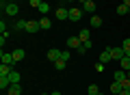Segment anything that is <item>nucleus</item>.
<instances>
[{
    "label": "nucleus",
    "instance_id": "obj_1",
    "mask_svg": "<svg viewBox=\"0 0 130 95\" xmlns=\"http://www.w3.org/2000/svg\"><path fill=\"white\" fill-rule=\"evenodd\" d=\"M5 13L9 15V17H15V15L20 13V7H18V2H5Z\"/></svg>",
    "mask_w": 130,
    "mask_h": 95
},
{
    "label": "nucleus",
    "instance_id": "obj_2",
    "mask_svg": "<svg viewBox=\"0 0 130 95\" xmlns=\"http://www.w3.org/2000/svg\"><path fill=\"white\" fill-rule=\"evenodd\" d=\"M83 13L85 11L80 9V7H72L70 9V22H80V20H83Z\"/></svg>",
    "mask_w": 130,
    "mask_h": 95
},
{
    "label": "nucleus",
    "instance_id": "obj_3",
    "mask_svg": "<svg viewBox=\"0 0 130 95\" xmlns=\"http://www.w3.org/2000/svg\"><path fill=\"white\" fill-rule=\"evenodd\" d=\"M46 56H48V61L50 63H56V61L63 56V50H56V48H50V50L46 52Z\"/></svg>",
    "mask_w": 130,
    "mask_h": 95
},
{
    "label": "nucleus",
    "instance_id": "obj_4",
    "mask_svg": "<svg viewBox=\"0 0 130 95\" xmlns=\"http://www.w3.org/2000/svg\"><path fill=\"white\" fill-rule=\"evenodd\" d=\"M0 59H2V63H5V65H11V67L15 65V59H13L11 52H5V50H2V52H0Z\"/></svg>",
    "mask_w": 130,
    "mask_h": 95
},
{
    "label": "nucleus",
    "instance_id": "obj_5",
    "mask_svg": "<svg viewBox=\"0 0 130 95\" xmlns=\"http://www.w3.org/2000/svg\"><path fill=\"white\" fill-rule=\"evenodd\" d=\"M124 56H126V54H124V48H111V59H113V61L119 63Z\"/></svg>",
    "mask_w": 130,
    "mask_h": 95
},
{
    "label": "nucleus",
    "instance_id": "obj_6",
    "mask_svg": "<svg viewBox=\"0 0 130 95\" xmlns=\"http://www.w3.org/2000/svg\"><path fill=\"white\" fill-rule=\"evenodd\" d=\"M56 20H70V9H65V7H56Z\"/></svg>",
    "mask_w": 130,
    "mask_h": 95
},
{
    "label": "nucleus",
    "instance_id": "obj_7",
    "mask_svg": "<svg viewBox=\"0 0 130 95\" xmlns=\"http://www.w3.org/2000/svg\"><path fill=\"white\" fill-rule=\"evenodd\" d=\"M7 95H22V84H20V82H13V84L7 89Z\"/></svg>",
    "mask_w": 130,
    "mask_h": 95
},
{
    "label": "nucleus",
    "instance_id": "obj_8",
    "mask_svg": "<svg viewBox=\"0 0 130 95\" xmlns=\"http://www.w3.org/2000/svg\"><path fill=\"white\" fill-rule=\"evenodd\" d=\"M80 9L85 11V13H95V2H93V0H87V2H83V7H80Z\"/></svg>",
    "mask_w": 130,
    "mask_h": 95
},
{
    "label": "nucleus",
    "instance_id": "obj_9",
    "mask_svg": "<svg viewBox=\"0 0 130 95\" xmlns=\"http://www.w3.org/2000/svg\"><path fill=\"white\" fill-rule=\"evenodd\" d=\"M80 45H83V41H80L78 35H74V37H70V39H67V48H76V50H78Z\"/></svg>",
    "mask_w": 130,
    "mask_h": 95
},
{
    "label": "nucleus",
    "instance_id": "obj_10",
    "mask_svg": "<svg viewBox=\"0 0 130 95\" xmlns=\"http://www.w3.org/2000/svg\"><path fill=\"white\" fill-rule=\"evenodd\" d=\"M39 20H28V24H26V32H37L39 30Z\"/></svg>",
    "mask_w": 130,
    "mask_h": 95
},
{
    "label": "nucleus",
    "instance_id": "obj_11",
    "mask_svg": "<svg viewBox=\"0 0 130 95\" xmlns=\"http://www.w3.org/2000/svg\"><path fill=\"white\" fill-rule=\"evenodd\" d=\"M11 84H13V82H11L9 76H0V91H7Z\"/></svg>",
    "mask_w": 130,
    "mask_h": 95
},
{
    "label": "nucleus",
    "instance_id": "obj_12",
    "mask_svg": "<svg viewBox=\"0 0 130 95\" xmlns=\"http://www.w3.org/2000/svg\"><path fill=\"white\" fill-rule=\"evenodd\" d=\"M78 37H80V41L85 43V41H89V39H91V30H89V28H83V30L78 32Z\"/></svg>",
    "mask_w": 130,
    "mask_h": 95
},
{
    "label": "nucleus",
    "instance_id": "obj_13",
    "mask_svg": "<svg viewBox=\"0 0 130 95\" xmlns=\"http://www.w3.org/2000/svg\"><path fill=\"white\" fill-rule=\"evenodd\" d=\"M121 89H124V86H121V82H117V80H115V82H111V89H108V91H111L113 95H119V91H121Z\"/></svg>",
    "mask_w": 130,
    "mask_h": 95
},
{
    "label": "nucleus",
    "instance_id": "obj_14",
    "mask_svg": "<svg viewBox=\"0 0 130 95\" xmlns=\"http://www.w3.org/2000/svg\"><path fill=\"white\" fill-rule=\"evenodd\" d=\"M108 61H113V59H111V48H108V50H104L102 54H100V63H104V65H106Z\"/></svg>",
    "mask_w": 130,
    "mask_h": 95
},
{
    "label": "nucleus",
    "instance_id": "obj_15",
    "mask_svg": "<svg viewBox=\"0 0 130 95\" xmlns=\"http://www.w3.org/2000/svg\"><path fill=\"white\" fill-rule=\"evenodd\" d=\"M11 54H13V59H15V63H18V61H22L24 56H26V52H24L22 48H18V50H13V52H11Z\"/></svg>",
    "mask_w": 130,
    "mask_h": 95
},
{
    "label": "nucleus",
    "instance_id": "obj_16",
    "mask_svg": "<svg viewBox=\"0 0 130 95\" xmlns=\"http://www.w3.org/2000/svg\"><path fill=\"white\" fill-rule=\"evenodd\" d=\"M39 26H41V30H48V28L52 26V20L50 17H41L39 20Z\"/></svg>",
    "mask_w": 130,
    "mask_h": 95
},
{
    "label": "nucleus",
    "instance_id": "obj_17",
    "mask_svg": "<svg viewBox=\"0 0 130 95\" xmlns=\"http://www.w3.org/2000/svg\"><path fill=\"white\" fill-rule=\"evenodd\" d=\"M119 69H124V71L130 69V56H124V59L119 61Z\"/></svg>",
    "mask_w": 130,
    "mask_h": 95
},
{
    "label": "nucleus",
    "instance_id": "obj_18",
    "mask_svg": "<svg viewBox=\"0 0 130 95\" xmlns=\"http://www.w3.org/2000/svg\"><path fill=\"white\" fill-rule=\"evenodd\" d=\"M102 26V17L100 15H91V28H100Z\"/></svg>",
    "mask_w": 130,
    "mask_h": 95
},
{
    "label": "nucleus",
    "instance_id": "obj_19",
    "mask_svg": "<svg viewBox=\"0 0 130 95\" xmlns=\"http://www.w3.org/2000/svg\"><path fill=\"white\" fill-rule=\"evenodd\" d=\"M11 71H13V67H11V65H5V63L0 65V76H9Z\"/></svg>",
    "mask_w": 130,
    "mask_h": 95
},
{
    "label": "nucleus",
    "instance_id": "obj_20",
    "mask_svg": "<svg viewBox=\"0 0 130 95\" xmlns=\"http://www.w3.org/2000/svg\"><path fill=\"white\" fill-rule=\"evenodd\" d=\"M54 67H56V71H63V69L67 67V61H65V59H59V61L54 63Z\"/></svg>",
    "mask_w": 130,
    "mask_h": 95
},
{
    "label": "nucleus",
    "instance_id": "obj_21",
    "mask_svg": "<svg viewBox=\"0 0 130 95\" xmlns=\"http://www.w3.org/2000/svg\"><path fill=\"white\" fill-rule=\"evenodd\" d=\"M26 24H28V20H18V22H15V28L26 32Z\"/></svg>",
    "mask_w": 130,
    "mask_h": 95
},
{
    "label": "nucleus",
    "instance_id": "obj_22",
    "mask_svg": "<svg viewBox=\"0 0 130 95\" xmlns=\"http://www.w3.org/2000/svg\"><path fill=\"white\" fill-rule=\"evenodd\" d=\"M126 78H128V76H126V71H124V69H117V71H115V80H117V82L126 80Z\"/></svg>",
    "mask_w": 130,
    "mask_h": 95
},
{
    "label": "nucleus",
    "instance_id": "obj_23",
    "mask_svg": "<svg viewBox=\"0 0 130 95\" xmlns=\"http://www.w3.org/2000/svg\"><path fill=\"white\" fill-rule=\"evenodd\" d=\"M121 48H124V54H126V56H130V37H128V39H124Z\"/></svg>",
    "mask_w": 130,
    "mask_h": 95
},
{
    "label": "nucleus",
    "instance_id": "obj_24",
    "mask_svg": "<svg viewBox=\"0 0 130 95\" xmlns=\"http://www.w3.org/2000/svg\"><path fill=\"white\" fill-rule=\"evenodd\" d=\"M100 93V89H98L95 84H89V89H87V95H98Z\"/></svg>",
    "mask_w": 130,
    "mask_h": 95
},
{
    "label": "nucleus",
    "instance_id": "obj_25",
    "mask_svg": "<svg viewBox=\"0 0 130 95\" xmlns=\"http://www.w3.org/2000/svg\"><path fill=\"white\" fill-rule=\"evenodd\" d=\"M117 13H119V15H128V7H126L124 2H121V5L117 7Z\"/></svg>",
    "mask_w": 130,
    "mask_h": 95
},
{
    "label": "nucleus",
    "instance_id": "obj_26",
    "mask_svg": "<svg viewBox=\"0 0 130 95\" xmlns=\"http://www.w3.org/2000/svg\"><path fill=\"white\" fill-rule=\"evenodd\" d=\"M9 78H11V82H20V73L15 71V69H13V71L9 73Z\"/></svg>",
    "mask_w": 130,
    "mask_h": 95
},
{
    "label": "nucleus",
    "instance_id": "obj_27",
    "mask_svg": "<svg viewBox=\"0 0 130 95\" xmlns=\"http://www.w3.org/2000/svg\"><path fill=\"white\" fill-rule=\"evenodd\" d=\"M28 5H30L32 9H39V7H41V0H28Z\"/></svg>",
    "mask_w": 130,
    "mask_h": 95
},
{
    "label": "nucleus",
    "instance_id": "obj_28",
    "mask_svg": "<svg viewBox=\"0 0 130 95\" xmlns=\"http://www.w3.org/2000/svg\"><path fill=\"white\" fill-rule=\"evenodd\" d=\"M39 11H41V13H48V11H50V7H48L46 2H41V7H39Z\"/></svg>",
    "mask_w": 130,
    "mask_h": 95
},
{
    "label": "nucleus",
    "instance_id": "obj_29",
    "mask_svg": "<svg viewBox=\"0 0 130 95\" xmlns=\"http://www.w3.org/2000/svg\"><path fill=\"white\" fill-rule=\"evenodd\" d=\"M121 86H124V89H128V91H130V78H126V80H121Z\"/></svg>",
    "mask_w": 130,
    "mask_h": 95
},
{
    "label": "nucleus",
    "instance_id": "obj_30",
    "mask_svg": "<svg viewBox=\"0 0 130 95\" xmlns=\"http://www.w3.org/2000/svg\"><path fill=\"white\" fill-rule=\"evenodd\" d=\"M95 71H104V63H100V61H98V65H95Z\"/></svg>",
    "mask_w": 130,
    "mask_h": 95
},
{
    "label": "nucleus",
    "instance_id": "obj_31",
    "mask_svg": "<svg viewBox=\"0 0 130 95\" xmlns=\"http://www.w3.org/2000/svg\"><path fill=\"white\" fill-rule=\"evenodd\" d=\"M119 95H130V91H128V89H121V91H119Z\"/></svg>",
    "mask_w": 130,
    "mask_h": 95
},
{
    "label": "nucleus",
    "instance_id": "obj_32",
    "mask_svg": "<svg viewBox=\"0 0 130 95\" xmlns=\"http://www.w3.org/2000/svg\"><path fill=\"white\" fill-rule=\"evenodd\" d=\"M124 5H126V7H130V0H124Z\"/></svg>",
    "mask_w": 130,
    "mask_h": 95
},
{
    "label": "nucleus",
    "instance_id": "obj_33",
    "mask_svg": "<svg viewBox=\"0 0 130 95\" xmlns=\"http://www.w3.org/2000/svg\"><path fill=\"white\" fill-rule=\"evenodd\" d=\"M50 95H61V91H54V93H50Z\"/></svg>",
    "mask_w": 130,
    "mask_h": 95
},
{
    "label": "nucleus",
    "instance_id": "obj_34",
    "mask_svg": "<svg viewBox=\"0 0 130 95\" xmlns=\"http://www.w3.org/2000/svg\"><path fill=\"white\" fill-rule=\"evenodd\" d=\"M126 76H128V78H130V69H128V71H126Z\"/></svg>",
    "mask_w": 130,
    "mask_h": 95
},
{
    "label": "nucleus",
    "instance_id": "obj_35",
    "mask_svg": "<svg viewBox=\"0 0 130 95\" xmlns=\"http://www.w3.org/2000/svg\"><path fill=\"white\" fill-rule=\"evenodd\" d=\"M78 2H80V5H83V2H87V0H78Z\"/></svg>",
    "mask_w": 130,
    "mask_h": 95
},
{
    "label": "nucleus",
    "instance_id": "obj_36",
    "mask_svg": "<svg viewBox=\"0 0 130 95\" xmlns=\"http://www.w3.org/2000/svg\"><path fill=\"white\" fill-rule=\"evenodd\" d=\"M65 2H74V0H65Z\"/></svg>",
    "mask_w": 130,
    "mask_h": 95
},
{
    "label": "nucleus",
    "instance_id": "obj_37",
    "mask_svg": "<svg viewBox=\"0 0 130 95\" xmlns=\"http://www.w3.org/2000/svg\"><path fill=\"white\" fill-rule=\"evenodd\" d=\"M5 2H13V0H5Z\"/></svg>",
    "mask_w": 130,
    "mask_h": 95
},
{
    "label": "nucleus",
    "instance_id": "obj_38",
    "mask_svg": "<svg viewBox=\"0 0 130 95\" xmlns=\"http://www.w3.org/2000/svg\"><path fill=\"white\" fill-rule=\"evenodd\" d=\"M98 95H106V93H98Z\"/></svg>",
    "mask_w": 130,
    "mask_h": 95
},
{
    "label": "nucleus",
    "instance_id": "obj_39",
    "mask_svg": "<svg viewBox=\"0 0 130 95\" xmlns=\"http://www.w3.org/2000/svg\"><path fill=\"white\" fill-rule=\"evenodd\" d=\"M128 15H130V7H128Z\"/></svg>",
    "mask_w": 130,
    "mask_h": 95
},
{
    "label": "nucleus",
    "instance_id": "obj_40",
    "mask_svg": "<svg viewBox=\"0 0 130 95\" xmlns=\"http://www.w3.org/2000/svg\"><path fill=\"white\" fill-rule=\"evenodd\" d=\"M41 95H50V93H41Z\"/></svg>",
    "mask_w": 130,
    "mask_h": 95
},
{
    "label": "nucleus",
    "instance_id": "obj_41",
    "mask_svg": "<svg viewBox=\"0 0 130 95\" xmlns=\"http://www.w3.org/2000/svg\"><path fill=\"white\" fill-rule=\"evenodd\" d=\"M108 95H113V93H108Z\"/></svg>",
    "mask_w": 130,
    "mask_h": 95
}]
</instances>
